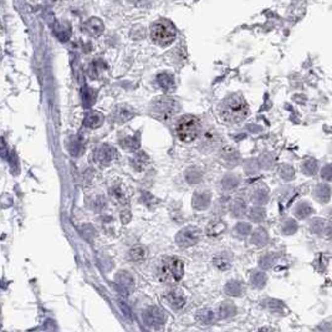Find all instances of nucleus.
Returning <instances> with one entry per match:
<instances>
[{
  "instance_id": "6ab92c4d",
  "label": "nucleus",
  "mask_w": 332,
  "mask_h": 332,
  "mask_svg": "<svg viewBox=\"0 0 332 332\" xmlns=\"http://www.w3.org/2000/svg\"><path fill=\"white\" fill-rule=\"evenodd\" d=\"M244 291L243 286L238 281H229L225 286V293L231 296H240L241 293Z\"/></svg>"
},
{
  "instance_id": "473e14b6",
  "label": "nucleus",
  "mask_w": 332,
  "mask_h": 332,
  "mask_svg": "<svg viewBox=\"0 0 332 332\" xmlns=\"http://www.w3.org/2000/svg\"><path fill=\"white\" fill-rule=\"evenodd\" d=\"M267 197H269V195H267L266 192L259 189L252 195V202L257 203V204H265L267 200Z\"/></svg>"
},
{
  "instance_id": "79ce46f5",
  "label": "nucleus",
  "mask_w": 332,
  "mask_h": 332,
  "mask_svg": "<svg viewBox=\"0 0 332 332\" xmlns=\"http://www.w3.org/2000/svg\"><path fill=\"white\" fill-rule=\"evenodd\" d=\"M271 262H273V257H270V255H266V257L261 258V260H260V265H261L262 267H265V269L271 266V265H273Z\"/></svg>"
},
{
  "instance_id": "2f4dec72",
  "label": "nucleus",
  "mask_w": 332,
  "mask_h": 332,
  "mask_svg": "<svg viewBox=\"0 0 332 332\" xmlns=\"http://www.w3.org/2000/svg\"><path fill=\"white\" fill-rule=\"evenodd\" d=\"M69 150H70V153L73 156H78L81 153V150H82V143H81V141L77 140V138H73V141L69 145Z\"/></svg>"
},
{
  "instance_id": "37998d69",
  "label": "nucleus",
  "mask_w": 332,
  "mask_h": 332,
  "mask_svg": "<svg viewBox=\"0 0 332 332\" xmlns=\"http://www.w3.org/2000/svg\"><path fill=\"white\" fill-rule=\"evenodd\" d=\"M329 171H330V166H326V168H325V173H322V177H325V178H326L327 181H330V179H331Z\"/></svg>"
},
{
  "instance_id": "2eb2a0df",
  "label": "nucleus",
  "mask_w": 332,
  "mask_h": 332,
  "mask_svg": "<svg viewBox=\"0 0 332 332\" xmlns=\"http://www.w3.org/2000/svg\"><path fill=\"white\" fill-rule=\"evenodd\" d=\"M269 240V235H267L266 230L265 229H258L253 233L252 235V243L254 245H258V247H261V245H265Z\"/></svg>"
},
{
  "instance_id": "f8f14e48",
  "label": "nucleus",
  "mask_w": 332,
  "mask_h": 332,
  "mask_svg": "<svg viewBox=\"0 0 332 332\" xmlns=\"http://www.w3.org/2000/svg\"><path fill=\"white\" fill-rule=\"evenodd\" d=\"M221 158L223 161V163L228 167H233L238 163L239 161V154L235 149L230 147H226L221 150Z\"/></svg>"
},
{
  "instance_id": "f03ea898",
  "label": "nucleus",
  "mask_w": 332,
  "mask_h": 332,
  "mask_svg": "<svg viewBox=\"0 0 332 332\" xmlns=\"http://www.w3.org/2000/svg\"><path fill=\"white\" fill-rule=\"evenodd\" d=\"M159 279L166 284H173L178 283L181 279L183 278L184 274V264L178 258H164L162 260L161 265L158 269Z\"/></svg>"
},
{
  "instance_id": "bb28decb",
  "label": "nucleus",
  "mask_w": 332,
  "mask_h": 332,
  "mask_svg": "<svg viewBox=\"0 0 332 332\" xmlns=\"http://www.w3.org/2000/svg\"><path fill=\"white\" fill-rule=\"evenodd\" d=\"M203 142H204V146H207V147H213L218 142V135L214 131H208V132L204 133Z\"/></svg>"
},
{
  "instance_id": "72a5a7b5",
  "label": "nucleus",
  "mask_w": 332,
  "mask_h": 332,
  "mask_svg": "<svg viewBox=\"0 0 332 332\" xmlns=\"http://www.w3.org/2000/svg\"><path fill=\"white\" fill-rule=\"evenodd\" d=\"M281 230L284 231V234H294L296 230H297V224H296L295 221H286L285 224L283 225Z\"/></svg>"
},
{
  "instance_id": "4c0bfd02",
  "label": "nucleus",
  "mask_w": 332,
  "mask_h": 332,
  "mask_svg": "<svg viewBox=\"0 0 332 332\" xmlns=\"http://www.w3.org/2000/svg\"><path fill=\"white\" fill-rule=\"evenodd\" d=\"M82 100H83V104H85V106L88 107V106H91V105L94 104L95 96H94V95H91V92L88 91V90H86V91H83Z\"/></svg>"
},
{
  "instance_id": "6e6552de",
  "label": "nucleus",
  "mask_w": 332,
  "mask_h": 332,
  "mask_svg": "<svg viewBox=\"0 0 332 332\" xmlns=\"http://www.w3.org/2000/svg\"><path fill=\"white\" fill-rule=\"evenodd\" d=\"M166 300H167V302H168V304L176 310L182 309V307L185 305V302H187V298H185L183 291L177 290V289H174V290H171L167 293Z\"/></svg>"
},
{
  "instance_id": "dca6fc26",
  "label": "nucleus",
  "mask_w": 332,
  "mask_h": 332,
  "mask_svg": "<svg viewBox=\"0 0 332 332\" xmlns=\"http://www.w3.org/2000/svg\"><path fill=\"white\" fill-rule=\"evenodd\" d=\"M110 194H111L112 199L116 200L118 204H126V202H127V195H126L125 190L121 185H116V187L112 188L110 190Z\"/></svg>"
},
{
  "instance_id": "b1692460",
  "label": "nucleus",
  "mask_w": 332,
  "mask_h": 332,
  "mask_svg": "<svg viewBox=\"0 0 332 332\" xmlns=\"http://www.w3.org/2000/svg\"><path fill=\"white\" fill-rule=\"evenodd\" d=\"M301 169H302L304 173L307 174V176H314V174L317 172V163L314 161V159H306V161L302 163V166H301Z\"/></svg>"
},
{
  "instance_id": "4be33fe9",
  "label": "nucleus",
  "mask_w": 332,
  "mask_h": 332,
  "mask_svg": "<svg viewBox=\"0 0 332 332\" xmlns=\"http://www.w3.org/2000/svg\"><path fill=\"white\" fill-rule=\"evenodd\" d=\"M231 214L235 217H241L243 214L245 213V210H247V207H245L244 202L240 199H235L231 202Z\"/></svg>"
},
{
  "instance_id": "0eeeda50",
  "label": "nucleus",
  "mask_w": 332,
  "mask_h": 332,
  "mask_svg": "<svg viewBox=\"0 0 332 332\" xmlns=\"http://www.w3.org/2000/svg\"><path fill=\"white\" fill-rule=\"evenodd\" d=\"M117 158V150L110 145H101L95 152V161L101 166H109Z\"/></svg>"
},
{
  "instance_id": "e433bc0d",
  "label": "nucleus",
  "mask_w": 332,
  "mask_h": 332,
  "mask_svg": "<svg viewBox=\"0 0 332 332\" xmlns=\"http://www.w3.org/2000/svg\"><path fill=\"white\" fill-rule=\"evenodd\" d=\"M214 265H216L219 270H226L230 267V262H229L226 259H224L223 257L216 258V259H214Z\"/></svg>"
},
{
  "instance_id": "9b49d317",
  "label": "nucleus",
  "mask_w": 332,
  "mask_h": 332,
  "mask_svg": "<svg viewBox=\"0 0 332 332\" xmlns=\"http://www.w3.org/2000/svg\"><path fill=\"white\" fill-rule=\"evenodd\" d=\"M104 123V116L100 112L92 111L83 118V125L88 128H97Z\"/></svg>"
},
{
  "instance_id": "cd10ccee",
  "label": "nucleus",
  "mask_w": 332,
  "mask_h": 332,
  "mask_svg": "<svg viewBox=\"0 0 332 332\" xmlns=\"http://www.w3.org/2000/svg\"><path fill=\"white\" fill-rule=\"evenodd\" d=\"M238 184H239V181L233 176H226L225 178L221 181V187L226 190L235 189V188L238 187Z\"/></svg>"
},
{
  "instance_id": "f257e3e1",
  "label": "nucleus",
  "mask_w": 332,
  "mask_h": 332,
  "mask_svg": "<svg viewBox=\"0 0 332 332\" xmlns=\"http://www.w3.org/2000/svg\"><path fill=\"white\" fill-rule=\"evenodd\" d=\"M219 116L226 125H239L249 116V105L241 95H229L219 106Z\"/></svg>"
},
{
  "instance_id": "a19ab883",
  "label": "nucleus",
  "mask_w": 332,
  "mask_h": 332,
  "mask_svg": "<svg viewBox=\"0 0 332 332\" xmlns=\"http://www.w3.org/2000/svg\"><path fill=\"white\" fill-rule=\"evenodd\" d=\"M236 231H238L239 234H248L250 233V225L249 224H245V223H240L238 226H236Z\"/></svg>"
},
{
  "instance_id": "f3484780",
  "label": "nucleus",
  "mask_w": 332,
  "mask_h": 332,
  "mask_svg": "<svg viewBox=\"0 0 332 332\" xmlns=\"http://www.w3.org/2000/svg\"><path fill=\"white\" fill-rule=\"evenodd\" d=\"M158 83H159V86L163 88L164 91H169V90H172V88H173L174 80H173V77L169 75V74L164 73V74H161V75L158 76Z\"/></svg>"
},
{
  "instance_id": "58836bf2",
  "label": "nucleus",
  "mask_w": 332,
  "mask_h": 332,
  "mask_svg": "<svg viewBox=\"0 0 332 332\" xmlns=\"http://www.w3.org/2000/svg\"><path fill=\"white\" fill-rule=\"evenodd\" d=\"M0 157H1V158H8L9 157L8 146H6L4 138H0Z\"/></svg>"
},
{
  "instance_id": "7c9ffc66",
  "label": "nucleus",
  "mask_w": 332,
  "mask_h": 332,
  "mask_svg": "<svg viewBox=\"0 0 332 332\" xmlns=\"http://www.w3.org/2000/svg\"><path fill=\"white\" fill-rule=\"evenodd\" d=\"M249 217L253 221H257V223H259V221H261L262 219L265 218V210L260 207L253 208V209L250 210Z\"/></svg>"
},
{
  "instance_id": "7ed1b4c3",
  "label": "nucleus",
  "mask_w": 332,
  "mask_h": 332,
  "mask_svg": "<svg viewBox=\"0 0 332 332\" xmlns=\"http://www.w3.org/2000/svg\"><path fill=\"white\" fill-rule=\"evenodd\" d=\"M179 111V105L171 97L162 96L153 100L149 105V114L159 121H168Z\"/></svg>"
},
{
  "instance_id": "39448f33",
  "label": "nucleus",
  "mask_w": 332,
  "mask_h": 332,
  "mask_svg": "<svg viewBox=\"0 0 332 332\" xmlns=\"http://www.w3.org/2000/svg\"><path fill=\"white\" fill-rule=\"evenodd\" d=\"M150 37L159 46H168L176 39V32L171 24L158 21L152 26Z\"/></svg>"
},
{
  "instance_id": "c85d7f7f",
  "label": "nucleus",
  "mask_w": 332,
  "mask_h": 332,
  "mask_svg": "<svg viewBox=\"0 0 332 332\" xmlns=\"http://www.w3.org/2000/svg\"><path fill=\"white\" fill-rule=\"evenodd\" d=\"M118 283L125 289H131L133 288V283H135V281H133V278L130 275V274H127L126 271H122V273L118 275Z\"/></svg>"
},
{
  "instance_id": "9d476101",
  "label": "nucleus",
  "mask_w": 332,
  "mask_h": 332,
  "mask_svg": "<svg viewBox=\"0 0 332 332\" xmlns=\"http://www.w3.org/2000/svg\"><path fill=\"white\" fill-rule=\"evenodd\" d=\"M143 319H145L146 324L150 325V326H157V325H162L164 324V315L163 312L161 311L157 307H150L149 310L145 312L143 315Z\"/></svg>"
},
{
  "instance_id": "c9c22d12",
  "label": "nucleus",
  "mask_w": 332,
  "mask_h": 332,
  "mask_svg": "<svg viewBox=\"0 0 332 332\" xmlns=\"http://www.w3.org/2000/svg\"><path fill=\"white\" fill-rule=\"evenodd\" d=\"M202 179V174L200 172H197L195 169H190L187 173V181L189 183H198Z\"/></svg>"
},
{
  "instance_id": "412c9836",
  "label": "nucleus",
  "mask_w": 332,
  "mask_h": 332,
  "mask_svg": "<svg viewBox=\"0 0 332 332\" xmlns=\"http://www.w3.org/2000/svg\"><path fill=\"white\" fill-rule=\"evenodd\" d=\"M234 314H235V306L230 302H223L219 306V316L221 319H228V317L233 316Z\"/></svg>"
},
{
  "instance_id": "20e7f679",
  "label": "nucleus",
  "mask_w": 332,
  "mask_h": 332,
  "mask_svg": "<svg viewBox=\"0 0 332 332\" xmlns=\"http://www.w3.org/2000/svg\"><path fill=\"white\" fill-rule=\"evenodd\" d=\"M176 133L178 138L184 143H190L197 140L200 133V122L195 116H183L177 121Z\"/></svg>"
},
{
  "instance_id": "5701e85b",
  "label": "nucleus",
  "mask_w": 332,
  "mask_h": 332,
  "mask_svg": "<svg viewBox=\"0 0 332 332\" xmlns=\"http://www.w3.org/2000/svg\"><path fill=\"white\" fill-rule=\"evenodd\" d=\"M312 212H314V209H312L311 205L306 202L301 203V204H298L297 208H296V216L301 219L309 217Z\"/></svg>"
},
{
  "instance_id": "ea45409f",
  "label": "nucleus",
  "mask_w": 332,
  "mask_h": 332,
  "mask_svg": "<svg viewBox=\"0 0 332 332\" xmlns=\"http://www.w3.org/2000/svg\"><path fill=\"white\" fill-rule=\"evenodd\" d=\"M322 229H324V221H320V219H315L314 223L311 224V230H314L315 233H321Z\"/></svg>"
},
{
  "instance_id": "1a4fd4ad",
  "label": "nucleus",
  "mask_w": 332,
  "mask_h": 332,
  "mask_svg": "<svg viewBox=\"0 0 332 332\" xmlns=\"http://www.w3.org/2000/svg\"><path fill=\"white\" fill-rule=\"evenodd\" d=\"M133 117H135V111L131 110L128 106H123V105L117 106L114 109V111L112 112V118L117 123H125L127 121H130V119H132Z\"/></svg>"
},
{
  "instance_id": "423d86ee",
  "label": "nucleus",
  "mask_w": 332,
  "mask_h": 332,
  "mask_svg": "<svg viewBox=\"0 0 332 332\" xmlns=\"http://www.w3.org/2000/svg\"><path fill=\"white\" fill-rule=\"evenodd\" d=\"M200 239V230L197 228H185L179 231L176 236L177 244L181 248H189L197 244Z\"/></svg>"
},
{
  "instance_id": "c756f323",
  "label": "nucleus",
  "mask_w": 332,
  "mask_h": 332,
  "mask_svg": "<svg viewBox=\"0 0 332 332\" xmlns=\"http://www.w3.org/2000/svg\"><path fill=\"white\" fill-rule=\"evenodd\" d=\"M316 197L320 202H327L330 199V188L325 184L319 185L316 189Z\"/></svg>"
},
{
  "instance_id": "393cba45",
  "label": "nucleus",
  "mask_w": 332,
  "mask_h": 332,
  "mask_svg": "<svg viewBox=\"0 0 332 332\" xmlns=\"http://www.w3.org/2000/svg\"><path fill=\"white\" fill-rule=\"evenodd\" d=\"M121 145H122L123 147L135 150L140 147V138H138V136H128V137H126L125 140L122 141Z\"/></svg>"
},
{
  "instance_id": "f704fd0d",
  "label": "nucleus",
  "mask_w": 332,
  "mask_h": 332,
  "mask_svg": "<svg viewBox=\"0 0 332 332\" xmlns=\"http://www.w3.org/2000/svg\"><path fill=\"white\" fill-rule=\"evenodd\" d=\"M295 172H294V168L293 167H290L289 164H285V166L281 167L280 169V176L283 177L284 179H291L294 178V176H295Z\"/></svg>"
},
{
  "instance_id": "a211bd4d",
  "label": "nucleus",
  "mask_w": 332,
  "mask_h": 332,
  "mask_svg": "<svg viewBox=\"0 0 332 332\" xmlns=\"http://www.w3.org/2000/svg\"><path fill=\"white\" fill-rule=\"evenodd\" d=\"M146 257H147V250L143 247H135L130 250V258L133 261L141 262L146 259Z\"/></svg>"
},
{
  "instance_id": "ddd939ff",
  "label": "nucleus",
  "mask_w": 332,
  "mask_h": 332,
  "mask_svg": "<svg viewBox=\"0 0 332 332\" xmlns=\"http://www.w3.org/2000/svg\"><path fill=\"white\" fill-rule=\"evenodd\" d=\"M210 203V195L207 192H197L193 197V207L195 209H205Z\"/></svg>"
},
{
  "instance_id": "4468645a",
  "label": "nucleus",
  "mask_w": 332,
  "mask_h": 332,
  "mask_svg": "<svg viewBox=\"0 0 332 332\" xmlns=\"http://www.w3.org/2000/svg\"><path fill=\"white\" fill-rule=\"evenodd\" d=\"M226 229V225L224 221H210L209 225L207 226V234L209 236H218L221 233H224Z\"/></svg>"
},
{
  "instance_id": "aec40b11",
  "label": "nucleus",
  "mask_w": 332,
  "mask_h": 332,
  "mask_svg": "<svg viewBox=\"0 0 332 332\" xmlns=\"http://www.w3.org/2000/svg\"><path fill=\"white\" fill-rule=\"evenodd\" d=\"M214 319V314L212 310L209 309H202L197 312V320L200 322V324H210V322L213 321Z\"/></svg>"
},
{
  "instance_id": "a878e982",
  "label": "nucleus",
  "mask_w": 332,
  "mask_h": 332,
  "mask_svg": "<svg viewBox=\"0 0 332 332\" xmlns=\"http://www.w3.org/2000/svg\"><path fill=\"white\" fill-rule=\"evenodd\" d=\"M252 284L254 286H257V288H262V286L265 285V283H266V275H265L264 273H261V271H255L254 274L252 275Z\"/></svg>"
}]
</instances>
